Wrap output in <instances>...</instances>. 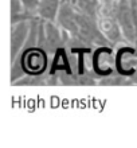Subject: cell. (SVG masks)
Listing matches in <instances>:
<instances>
[{
  "label": "cell",
  "instance_id": "obj_1",
  "mask_svg": "<svg viewBox=\"0 0 137 148\" xmlns=\"http://www.w3.org/2000/svg\"><path fill=\"white\" fill-rule=\"evenodd\" d=\"M48 54L39 46H30L22 50L18 58L12 62L11 84H15L24 75L40 77L48 70Z\"/></svg>",
  "mask_w": 137,
  "mask_h": 148
},
{
  "label": "cell",
  "instance_id": "obj_2",
  "mask_svg": "<svg viewBox=\"0 0 137 148\" xmlns=\"http://www.w3.org/2000/svg\"><path fill=\"white\" fill-rule=\"evenodd\" d=\"M90 70L95 78L102 79L116 73L114 67V50L110 45L94 47L90 55Z\"/></svg>",
  "mask_w": 137,
  "mask_h": 148
},
{
  "label": "cell",
  "instance_id": "obj_7",
  "mask_svg": "<svg viewBox=\"0 0 137 148\" xmlns=\"http://www.w3.org/2000/svg\"><path fill=\"white\" fill-rule=\"evenodd\" d=\"M55 23L61 27V30L66 31L71 36H75L78 28V11L71 1L62 0Z\"/></svg>",
  "mask_w": 137,
  "mask_h": 148
},
{
  "label": "cell",
  "instance_id": "obj_3",
  "mask_svg": "<svg viewBox=\"0 0 137 148\" xmlns=\"http://www.w3.org/2000/svg\"><path fill=\"white\" fill-rule=\"evenodd\" d=\"M114 67L116 73L129 79V77L137 69L136 49L130 43H120L114 50Z\"/></svg>",
  "mask_w": 137,
  "mask_h": 148
},
{
  "label": "cell",
  "instance_id": "obj_5",
  "mask_svg": "<svg viewBox=\"0 0 137 148\" xmlns=\"http://www.w3.org/2000/svg\"><path fill=\"white\" fill-rule=\"evenodd\" d=\"M52 58L51 62L48 63V75L51 78L58 79L62 75L66 77H73V67H71V59H70V54L67 51L66 46H61L52 53Z\"/></svg>",
  "mask_w": 137,
  "mask_h": 148
},
{
  "label": "cell",
  "instance_id": "obj_8",
  "mask_svg": "<svg viewBox=\"0 0 137 148\" xmlns=\"http://www.w3.org/2000/svg\"><path fill=\"white\" fill-rule=\"evenodd\" d=\"M97 24L98 28L105 39L109 42L110 46H116V45H120V43L125 42V39L122 36L121 28L118 26V23L116 22L113 16L110 15H98L97 18Z\"/></svg>",
  "mask_w": 137,
  "mask_h": 148
},
{
  "label": "cell",
  "instance_id": "obj_4",
  "mask_svg": "<svg viewBox=\"0 0 137 148\" xmlns=\"http://www.w3.org/2000/svg\"><path fill=\"white\" fill-rule=\"evenodd\" d=\"M113 18L116 19V22L121 28L122 36L125 39V42L134 45L137 40V34L133 24V19H132V14H130L129 0H117Z\"/></svg>",
  "mask_w": 137,
  "mask_h": 148
},
{
  "label": "cell",
  "instance_id": "obj_10",
  "mask_svg": "<svg viewBox=\"0 0 137 148\" xmlns=\"http://www.w3.org/2000/svg\"><path fill=\"white\" fill-rule=\"evenodd\" d=\"M74 7L79 12H82L90 18H94V19H97L100 15V11H101L100 0H75Z\"/></svg>",
  "mask_w": 137,
  "mask_h": 148
},
{
  "label": "cell",
  "instance_id": "obj_11",
  "mask_svg": "<svg viewBox=\"0 0 137 148\" xmlns=\"http://www.w3.org/2000/svg\"><path fill=\"white\" fill-rule=\"evenodd\" d=\"M32 18H35V15L30 14L20 0H11V24L20 20H30Z\"/></svg>",
  "mask_w": 137,
  "mask_h": 148
},
{
  "label": "cell",
  "instance_id": "obj_14",
  "mask_svg": "<svg viewBox=\"0 0 137 148\" xmlns=\"http://www.w3.org/2000/svg\"><path fill=\"white\" fill-rule=\"evenodd\" d=\"M133 46H134V49H136V55H137V42H136V43H134Z\"/></svg>",
  "mask_w": 137,
  "mask_h": 148
},
{
  "label": "cell",
  "instance_id": "obj_15",
  "mask_svg": "<svg viewBox=\"0 0 137 148\" xmlns=\"http://www.w3.org/2000/svg\"><path fill=\"white\" fill-rule=\"evenodd\" d=\"M70 1H71V3H73V4H74V1H75V0H70Z\"/></svg>",
  "mask_w": 137,
  "mask_h": 148
},
{
  "label": "cell",
  "instance_id": "obj_6",
  "mask_svg": "<svg viewBox=\"0 0 137 148\" xmlns=\"http://www.w3.org/2000/svg\"><path fill=\"white\" fill-rule=\"evenodd\" d=\"M31 30V19L20 20L11 24V63L18 58V55L22 53L26 45H27L28 36Z\"/></svg>",
  "mask_w": 137,
  "mask_h": 148
},
{
  "label": "cell",
  "instance_id": "obj_12",
  "mask_svg": "<svg viewBox=\"0 0 137 148\" xmlns=\"http://www.w3.org/2000/svg\"><path fill=\"white\" fill-rule=\"evenodd\" d=\"M22 4L24 5V8L27 10L30 14L36 16V7H38V3H39V0H20Z\"/></svg>",
  "mask_w": 137,
  "mask_h": 148
},
{
  "label": "cell",
  "instance_id": "obj_9",
  "mask_svg": "<svg viewBox=\"0 0 137 148\" xmlns=\"http://www.w3.org/2000/svg\"><path fill=\"white\" fill-rule=\"evenodd\" d=\"M61 3L62 0H39L36 7V16L42 20L55 22Z\"/></svg>",
  "mask_w": 137,
  "mask_h": 148
},
{
  "label": "cell",
  "instance_id": "obj_13",
  "mask_svg": "<svg viewBox=\"0 0 137 148\" xmlns=\"http://www.w3.org/2000/svg\"><path fill=\"white\" fill-rule=\"evenodd\" d=\"M129 82H130V84H134V85H137V69H136V71H134V73L129 77Z\"/></svg>",
  "mask_w": 137,
  "mask_h": 148
}]
</instances>
